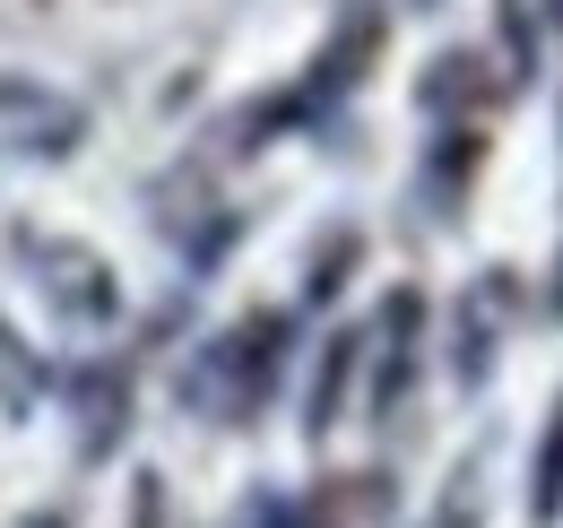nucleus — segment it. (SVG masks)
Listing matches in <instances>:
<instances>
[{
  "label": "nucleus",
  "mask_w": 563,
  "mask_h": 528,
  "mask_svg": "<svg viewBox=\"0 0 563 528\" xmlns=\"http://www.w3.org/2000/svg\"><path fill=\"white\" fill-rule=\"evenodd\" d=\"M529 528H563V391L538 425V451H529Z\"/></svg>",
  "instance_id": "ddd939ff"
},
{
  "label": "nucleus",
  "mask_w": 563,
  "mask_h": 528,
  "mask_svg": "<svg viewBox=\"0 0 563 528\" xmlns=\"http://www.w3.org/2000/svg\"><path fill=\"white\" fill-rule=\"evenodd\" d=\"M147 226L165 234V252L191 268V277H217L225 252L243 243L252 208H234V199L217 191L209 165H174V174H156V183H147Z\"/></svg>",
  "instance_id": "7ed1b4c3"
},
{
  "label": "nucleus",
  "mask_w": 563,
  "mask_h": 528,
  "mask_svg": "<svg viewBox=\"0 0 563 528\" xmlns=\"http://www.w3.org/2000/svg\"><path fill=\"white\" fill-rule=\"evenodd\" d=\"M225 528H303V503L278 494V485H252V494L225 512Z\"/></svg>",
  "instance_id": "dca6fc26"
},
{
  "label": "nucleus",
  "mask_w": 563,
  "mask_h": 528,
  "mask_svg": "<svg viewBox=\"0 0 563 528\" xmlns=\"http://www.w3.org/2000/svg\"><path fill=\"white\" fill-rule=\"evenodd\" d=\"M373 53H382V9H347V26L312 53V69H303V78H295V87L312 96V113H321V122H330V105H339V96H355V87H364Z\"/></svg>",
  "instance_id": "9d476101"
},
{
  "label": "nucleus",
  "mask_w": 563,
  "mask_h": 528,
  "mask_svg": "<svg viewBox=\"0 0 563 528\" xmlns=\"http://www.w3.org/2000/svg\"><path fill=\"white\" fill-rule=\"evenodd\" d=\"M122 528H174V503H165V476H156V468L131 476V512H122Z\"/></svg>",
  "instance_id": "f3484780"
},
{
  "label": "nucleus",
  "mask_w": 563,
  "mask_h": 528,
  "mask_svg": "<svg viewBox=\"0 0 563 528\" xmlns=\"http://www.w3.org/2000/svg\"><path fill=\"white\" fill-rule=\"evenodd\" d=\"M70 442L78 468H104L131 442V364H87L70 382Z\"/></svg>",
  "instance_id": "0eeeda50"
},
{
  "label": "nucleus",
  "mask_w": 563,
  "mask_h": 528,
  "mask_svg": "<svg viewBox=\"0 0 563 528\" xmlns=\"http://www.w3.org/2000/svg\"><path fill=\"white\" fill-rule=\"evenodd\" d=\"M442 528H477V520H468V512H460V503H451V512H442Z\"/></svg>",
  "instance_id": "6ab92c4d"
},
{
  "label": "nucleus",
  "mask_w": 563,
  "mask_h": 528,
  "mask_svg": "<svg viewBox=\"0 0 563 528\" xmlns=\"http://www.w3.org/2000/svg\"><path fill=\"white\" fill-rule=\"evenodd\" d=\"M0 528H70L62 512H18V520H0Z\"/></svg>",
  "instance_id": "a211bd4d"
},
{
  "label": "nucleus",
  "mask_w": 563,
  "mask_h": 528,
  "mask_svg": "<svg viewBox=\"0 0 563 528\" xmlns=\"http://www.w3.org/2000/svg\"><path fill=\"white\" fill-rule=\"evenodd\" d=\"M494 35H503V87H520V78H538V18H529V0H494Z\"/></svg>",
  "instance_id": "4468645a"
},
{
  "label": "nucleus",
  "mask_w": 563,
  "mask_h": 528,
  "mask_svg": "<svg viewBox=\"0 0 563 528\" xmlns=\"http://www.w3.org/2000/svg\"><path fill=\"white\" fill-rule=\"evenodd\" d=\"M511 87L494 78V62L486 53H433V62L417 69V105L451 131V122H477V113H494Z\"/></svg>",
  "instance_id": "6e6552de"
},
{
  "label": "nucleus",
  "mask_w": 563,
  "mask_h": 528,
  "mask_svg": "<svg viewBox=\"0 0 563 528\" xmlns=\"http://www.w3.org/2000/svg\"><path fill=\"white\" fill-rule=\"evenodd\" d=\"M355 252H364V234H330V252H312V268H303V304H339Z\"/></svg>",
  "instance_id": "2eb2a0df"
},
{
  "label": "nucleus",
  "mask_w": 563,
  "mask_h": 528,
  "mask_svg": "<svg viewBox=\"0 0 563 528\" xmlns=\"http://www.w3.org/2000/svg\"><path fill=\"white\" fill-rule=\"evenodd\" d=\"M96 131V113L78 105L70 87L35 78V69H0V156L18 165H70Z\"/></svg>",
  "instance_id": "20e7f679"
},
{
  "label": "nucleus",
  "mask_w": 563,
  "mask_h": 528,
  "mask_svg": "<svg viewBox=\"0 0 563 528\" xmlns=\"http://www.w3.org/2000/svg\"><path fill=\"white\" fill-rule=\"evenodd\" d=\"M355 373H364V330H339L330 346H321V373H312V391H303V433H312V442L347 425Z\"/></svg>",
  "instance_id": "9b49d317"
},
{
  "label": "nucleus",
  "mask_w": 563,
  "mask_h": 528,
  "mask_svg": "<svg viewBox=\"0 0 563 528\" xmlns=\"http://www.w3.org/2000/svg\"><path fill=\"white\" fill-rule=\"evenodd\" d=\"M477 165H486V131H477V122H451V131L424 139V156H417V208L433 217V226L460 217V199H468V183H477Z\"/></svg>",
  "instance_id": "1a4fd4ad"
},
{
  "label": "nucleus",
  "mask_w": 563,
  "mask_h": 528,
  "mask_svg": "<svg viewBox=\"0 0 563 528\" xmlns=\"http://www.w3.org/2000/svg\"><path fill=\"white\" fill-rule=\"evenodd\" d=\"M44 391H53V364H44V346H26V330L0 312V416H9V425H35Z\"/></svg>",
  "instance_id": "f8f14e48"
},
{
  "label": "nucleus",
  "mask_w": 563,
  "mask_h": 528,
  "mask_svg": "<svg viewBox=\"0 0 563 528\" xmlns=\"http://www.w3.org/2000/svg\"><path fill=\"white\" fill-rule=\"evenodd\" d=\"M520 321V277L511 268H486L468 295H460V312H451V382L477 398L494 382V364H503V330Z\"/></svg>",
  "instance_id": "423d86ee"
},
{
  "label": "nucleus",
  "mask_w": 563,
  "mask_h": 528,
  "mask_svg": "<svg viewBox=\"0 0 563 528\" xmlns=\"http://www.w3.org/2000/svg\"><path fill=\"white\" fill-rule=\"evenodd\" d=\"M547 18H555V26H563V0H547Z\"/></svg>",
  "instance_id": "aec40b11"
},
{
  "label": "nucleus",
  "mask_w": 563,
  "mask_h": 528,
  "mask_svg": "<svg viewBox=\"0 0 563 528\" xmlns=\"http://www.w3.org/2000/svg\"><path fill=\"white\" fill-rule=\"evenodd\" d=\"M0 252L18 261V277H26L70 330H113V321H122V277H113V261H104L87 234L9 217V226H0Z\"/></svg>",
  "instance_id": "f03ea898"
},
{
  "label": "nucleus",
  "mask_w": 563,
  "mask_h": 528,
  "mask_svg": "<svg viewBox=\"0 0 563 528\" xmlns=\"http://www.w3.org/2000/svg\"><path fill=\"white\" fill-rule=\"evenodd\" d=\"M417 9H442V0H417Z\"/></svg>",
  "instance_id": "412c9836"
},
{
  "label": "nucleus",
  "mask_w": 563,
  "mask_h": 528,
  "mask_svg": "<svg viewBox=\"0 0 563 528\" xmlns=\"http://www.w3.org/2000/svg\"><path fill=\"white\" fill-rule=\"evenodd\" d=\"M295 338H303V312H243L225 330L191 338L183 364H174V398L183 416L200 425H261L269 398L286 391V364H295Z\"/></svg>",
  "instance_id": "f257e3e1"
},
{
  "label": "nucleus",
  "mask_w": 563,
  "mask_h": 528,
  "mask_svg": "<svg viewBox=\"0 0 563 528\" xmlns=\"http://www.w3.org/2000/svg\"><path fill=\"white\" fill-rule=\"evenodd\" d=\"M364 364H373L364 407H373V425H390L408 407V391H417V364H424V295L417 286H390V304L364 330Z\"/></svg>",
  "instance_id": "39448f33"
}]
</instances>
